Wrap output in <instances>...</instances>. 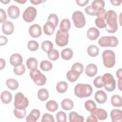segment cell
<instances>
[{
  "label": "cell",
  "mask_w": 122,
  "mask_h": 122,
  "mask_svg": "<svg viewBox=\"0 0 122 122\" xmlns=\"http://www.w3.org/2000/svg\"><path fill=\"white\" fill-rule=\"evenodd\" d=\"M117 16L116 13L113 10H109L107 12L106 23L107 25L105 28L106 30L109 33L115 32L118 29Z\"/></svg>",
  "instance_id": "cell-1"
},
{
  "label": "cell",
  "mask_w": 122,
  "mask_h": 122,
  "mask_svg": "<svg viewBox=\"0 0 122 122\" xmlns=\"http://www.w3.org/2000/svg\"><path fill=\"white\" fill-rule=\"evenodd\" d=\"M75 95L80 98H86L91 95L92 92V87L88 84H77L74 87Z\"/></svg>",
  "instance_id": "cell-2"
},
{
  "label": "cell",
  "mask_w": 122,
  "mask_h": 122,
  "mask_svg": "<svg viewBox=\"0 0 122 122\" xmlns=\"http://www.w3.org/2000/svg\"><path fill=\"white\" fill-rule=\"evenodd\" d=\"M102 80L106 90L109 92L114 90L116 87V81L112 74L109 73H105L102 76Z\"/></svg>",
  "instance_id": "cell-3"
},
{
  "label": "cell",
  "mask_w": 122,
  "mask_h": 122,
  "mask_svg": "<svg viewBox=\"0 0 122 122\" xmlns=\"http://www.w3.org/2000/svg\"><path fill=\"white\" fill-rule=\"evenodd\" d=\"M103 65L107 68H112L115 64V54L111 50H105L102 53Z\"/></svg>",
  "instance_id": "cell-4"
},
{
  "label": "cell",
  "mask_w": 122,
  "mask_h": 122,
  "mask_svg": "<svg viewBox=\"0 0 122 122\" xmlns=\"http://www.w3.org/2000/svg\"><path fill=\"white\" fill-rule=\"evenodd\" d=\"M28 105L29 101L22 93L19 92L16 94L14 102V105L16 108L21 110L25 109Z\"/></svg>",
  "instance_id": "cell-5"
},
{
  "label": "cell",
  "mask_w": 122,
  "mask_h": 122,
  "mask_svg": "<svg viewBox=\"0 0 122 122\" xmlns=\"http://www.w3.org/2000/svg\"><path fill=\"white\" fill-rule=\"evenodd\" d=\"M98 44L101 47H116L118 44V40L113 36H103L98 40Z\"/></svg>",
  "instance_id": "cell-6"
},
{
  "label": "cell",
  "mask_w": 122,
  "mask_h": 122,
  "mask_svg": "<svg viewBox=\"0 0 122 122\" xmlns=\"http://www.w3.org/2000/svg\"><path fill=\"white\" fill-rule=\"evenodd\" d=\"M30 75L36 84L41 86L46 83V77L39 70L36 69L31 71L30 72Z\"/></svg>",
  "instance_id": "cell-7"
},
{
  "label": "cell",
  "mask_w": 122,
  "mask_h": 122,
  "mask_svg": "<svg viewBox=\"0 0 122 122\" xmlns=\"http://www.w3.org/2000/svg\"><path fill=\"white\" fill-rule=\"evenodd\" d=\"M69 37V35L68 32L59 30L56 33L55 42L57 45L60 47L65 46L68 43Z\"/></svg>",
  "instance_id": "cell-8"
},
{
  "label": "cell",
  "mask_w": 122,
  "mask_h": 122,
  "mask_svg": "<svg viewBox=\"0 0 122 122\" xmlns=\"http://www.w3.org/2000/svg\"><path fill=\"white\" fill-rule=\"evenodd\" d=\"M72 19L75 26L78 28H81L86 23L84 16L82 12L78 10L74 12L72 15Z\"/></svg>",
  "instance_id": "cell-9"
},
{
  "label": "cell",
  "mask_w": 122,
  "mask_h": 122,
  "mask_svg": "<svg viewBox=\"0 0 122 122\" xmlns=\"http://www.w3.org/2000/svg\"><path fill=\"white\" fill-rule=\"evenodd\" d=\"M37 15L36 9L32 6L28 7L26 8L23 13L22 17L23 20L27 22H30L33 21Z\"/></svg>",
  "instance_id": "cell-10"
},
{
  "label": "cell",
  "mask_w": 122,
  "mask_h": 122,
  "mask_svg": "<svg viewBox=\"0 0 122 122\" xmlns=\"http://www.w3.org/2000/svg\"><path fill=\"white\" fill-rule=\"evenodd\" d=\"M29 32L31 37L33 38H38L41 35V27L37 24H33L30 27Z\"/></svg>",
  "instance_id": "cell-11"
},
{
  "label": "cell",
  "mask_w": 122,
  "mask_h": 122,
  "mask_svg": "<svg viewBox=\"0 0 122 122\" xmlns=\"http://www.w3.org/2000/svg\"><path fill=\"white\" fill-rule=\"evenodd\" d=\"M14 30V25L11 21L6 20L3 23L2 25V30L5 34L8 35L11 34L13 32Z\"/></svg>",
  "instance_id": "cell-12"
},
{
  "label": "cell",
  "mask_w": 122,
  "mask_h": 122,
  "mask_svg": "<svg viewBox=\"0 0 122 122\" xmlns=\"http://www.w3.org/2000/svg\"><path fill=\"white\" fill-rule=\"evenodd\" d=\"M7 11L9 16L12 19H17L20 14L19 8L15 5L10 6L8 8Z\"/></svg>",
  "instance_id": "cell-13"
},
{
  "label": "cell",
  "mask_w": 122,
  "mask_h": 122,
  "mask_svg": "<svg viewBox=\"0 0 122 122\" xmlns=\"http://www.w3.org/2000/svg\"><path fill=\"white\" fill-rule=\"evenodd\" d=\"M94 98L98 103L102 104L105 103L106 101L107 95L103 90H99L95 92Z\"/></svg>",
  "instance_id": "cell-14"
},
{
  "label": "cell",
  "mask_w": 122,
  "mask_h": 122,
  "mask_svg": "<svg viewBox=\"0 0 122 122\" xmlns=\"http://www.w3.org/2000/svg\"><path fill=\"white\" fill-rule=\"evenodd\" d=\"M10 61L13 66L16 67L22 64L23 59L21 55L18 53H14L10 57Z\"/></svg>",
  "instance_id": "cell-15"
},
{
  "label": "cell",
  "mask_w": 122,
  "mask_h": 122,
  "mask_svg": "<svg viewBox=\"0 0 122 122\" xmlns=\"http://www.w3.org/2000/svg\"><path fill=\"white\" fill-rule=\"evenodd\" d=\"M112 122H121L122 121V112L121 110L113 109L110 112Z\"/></svg>",
  "instance_id": "cell-16"
},
{
  "label": "cell",
  "mask_w": 122,
  "mask_h": 122,
  "mask_svg": "<svg viewBox=\"0 0 122 122\" xmlns=\"http://www.w3.org/2000/svg\"><path fill=\"white\" fill-rule=\"evenodd\" d=\"M91 114L95 115L100 120H104L107 117V113L105 110L101 108H96L94 111L91 112Z\"/></svg>",
  "instance_id": "cell-17"
},
{
  "label": "cell",
  "mask_w": 122,
  "mask_h": 122,
  "mask_svg": "<svg viewBox=\"0 0 122 122\" xmlns=\"http://www.w3.org/2000/svg\"><path fill=\"white\" fill-rule=\"evenodd\" d=\"M40 112L38 109H33L30 113V114L27 116L26 121L27 122H36L40 116Z\"/></svg>",
  "instance_id": "cell-18"
},
{
  "label": "cell",
  "mask_w": 122,
  "mask_h": 122,
  "mask_svg": "<svg viewBox=\"0 0 122 122\" xmlns=\"http://www.w3.org/2000/svg\"><path fill=\"white\" fill-rule=\"evenodd\" d=\"M98 69L97 66L93 63H90L86 66L85 72L86 75L89 77H93L97 72Z\"/></svg>",
  "instance_id": "cell-19"
},
{
  "label": "cell",
  "mask_w": 122,
  "mask_h": 122,
  "mask_svg": "<svg viewBox=\"0 0 122 122\" xmlns=\"http://www.w3.org/2000/svg\"><path fill=\"white\" fill-rule=\"evenodd\" d=\"M100 31L99 30L95 27H92L88 29L87 31V36L90 40L93 41L99 36Z\"/></svg>",
  "instance_id": "cell-20"
},
{
  "label": "cell",
  "mask_w": 122,
  "mask_h": 122,
  "mask_svg": "<svg viewBox=\"0 0 122 122\" xmlns=\"http://www.w3.org/2000/svg\"><path fill=\"white\" fill-rule=\"evenodd\" d=\"M55 27L53 23L51 22H46L43 26V31L45 34L47 35H52L55 30Z\"/></svg>",
  "instance_id": "cell-21"
},
{
  "label": "cell",
  "mask_w": 122,
  "mask_h": 122,
  "mask_svg": "<svg viewBox=\"0 0 122 122\" xmlns=\"http://www.w3.org/2000/svg\"><path fill=\"white\" fill-rule=\"evenodd\" d=\"M69 119L70 122H83L84 121L83 116L79 115L75 112H71L69 113Z\"/></svg>",
  "instance_id": "cell-22"
},
{
  "label": "cell",
  "mask_w": 122,
  "mask_h": 122,
  "mask_svg": "<svg viewBox=\"0 0 122 122\" xmlns=\"http://www.w3.org/2000/svg\"><path fill=\"white\" fill-rule=\"evenodd\" d=\"M11 93L7 91H4L2 92L0 95V99L3 103L5 104L9 103L12 100Z\"/></svg>",
  "instance_id": "cell-23"
},
{
  "label": "cell",
  "mask_w": 122,
  "mask_h": 122,
  "mask_svg": "<svg viewBox=\"0 0 122 122\" xmlns=\"http://www.w3.org/2000/svg\"><path fill=\"white\" fill-rule=\"evenodd\" d=\"M26 65L28 68L31 71L37 69L38 66V61L35 58L30 57L26 61Z\"/></svg>",
  "instance_id": "cell-24"
},
{
  "label": "cell",
  "mask_w": 122,
  "mask_h": 122,
  "mask_svg": "<svg viewBox=\"0 0 122 122\" xmlns=\"http://www.w3.org/2000/svg\"><path fill=\"white\" fill-rule=\"evenodd\" d=\"M74 104L72 101L69 99H63L61 102V106L62 108L66 111L71 110L73 107Z\"/></svg>",
  "instance_id": "cell-25"
},
{
  "label": "cell",
  "mask_w": 122,
  "mask_h": 122,
  "mask_svg": "<svg viewBox=\"0 0 122 122\" xmlns=\"http://www.w3.org/2000/svg\"><path fill=\"white\" fill-rule=\"evenodd\" d=\"M112 105L116 107H121L122 106V97L118 95H112L111 99Z\"/></svg>",
  "instance_id": "cell-26"
},
{
  "label": "cell",
  "mask_w": 122,
  "mask_h": 122,
  "mask_svg": "<svg viewBox=\"0 0 122 122\" xmlns=\"http://www.w3.org/2000/svg\"><path fill=\"white\" fill-rule=\"evenodd\" d=\"M80 75L77 72L71 70L67 72L66 77L70 81L74 82L78 79Z\"/></svg>",
  "instance_id": "cell-27"
},
{
  "label": "cell",
  "mask_w": 122,
  "mask_h": 122,
  "mask_svg": "<svg viewBox=\"0 0 122 122\" xmlns=\"http://www.w3.org/2000/svg\"><path fill=\"white\" fill-rule=\"evenodd\" d=\"M71 28V22L69 19H63L60 25V30L65 31L68 32Z\"/></svg>",
  "instance_id": "cell-28"
},
{
  "label": "cell",
  "mask_w": 122,
  "mask_h": 122,
  "mask_svg": "<svg viewBox=\"0 0 122 122\" xmlns=\"http://www.w3.org/2000/svg\"><path fill=\"white\" fill-rule=\"evenodd\" d=\"M73 56V51L70 48H66L63 50L61 52V58L65 60H69Z\"/></svg>",
  "instance_id": "cell-29"
},
{
  "label": "cell",
  "mask_w": 122,
  "mask_h": 122,
  "mask_svg": "<svg viewBox=\"0 0 122 122\" xmlns=\"http://www.w3.org/2000/svg\"><path fill=\"white\" fill-rule=\"evenodd\" d=\"M38 99L41 101H46L49 97V92L47 89L44 88L40 89L38 92Z\"/></svg>",
  "instance_id": "cell-30"
},
{
  "label": "cell",
  "mask_w": 122,
  "mask_h": 122,
  "mask_svg": "<svg viewBox=\"0 0 122 122\" xmlns=\"http://www.w3.org/2000/svg\"><path fill=\"white\" fill-rule=\"evenodd\" d=\"M87 53L91 57H96L99 54V48L94 45H90L87 48Z\"/></svg>",
  "instance_id": "cell-31"
},
{
  "label": "cell",
  "mask_w": 122,
  "mask_h": 122,
  "mask_svg": "<svg viewBox=\"0 0 122 122\" xmlns=\"http://www.w3.org/2000/svg\"><path fill=\"white\" fill-rule=\"evenodd\" d=\"M56 90L57 92L61 93H64L66 92L68 89L67 83L64 81L59 82L56 85Z\"/></svg>",
  "instance_id": "cell-32"
},
{
  "label": "cell",
  "mask_w": 122,
  "mask_h": 122,
  "mask_svg": "<svg viewBox=\"0 0 122 122\" xmlns=\"http://www.w3.org/2000/svg\"><path fill=\"white\" fill-rule=\"evenodd\" d=\"M6 84L8 88L11 90H15L19 87L18 82L14 79H9L7 80Z\"/></svg>",
  "instance_id": "cell-33"
},
{
  "label": "cell",
  "mask_w": 122,
  "mask_h": 122,
  "mask_svg": "<svg viewBox=\"0 0 122 122\" xmlns=\"http://www.w3.org/2000/svg\"><path fill=\"white\" fill-rule=\"evenodd\" d=\"M46 108L49 111L53 112L58 109V105L55 101L50 100L46 103Z\"/></svg>",
  "instance_id": "cell-34"
},
{
  "label": "cell",
  "mask_w": 122,
  "mask_h": 122,
  "mask_svg": "<svg viewBox=\"0 0 122 122\" xmlns=\"http://www.w3.org/2000/svg\"><path fill=\"white\" fill-rule=\"evenodd\" d=\"M92 9L95 10H97L101 9H103L105 6V2L102 0H93L91 5Z\"/></svg>",
  "instance_id": "cell-35"
},
{
  "label": "cell",
  "mask_w": 122,
  "mask_h": 122,
  "mask_svg": "<svg viewBox=\"0 0 122 122\" xmlns=\"http://www.w3.org/2000/svg\"><path fill=\"white\" fill-rule=\"evenodd\" d=\"M40 68L44 71H49L52 68V64L48 60H44L40 63Z\"/></svg>",
  "instance_id": "cell-36"
},
{
  "label": "cell",
  "mask_w": 122,
  "mask_h": 122,
  "mask_svg": "<svg viewBox=\"0 0 122 122\" xmlns=\"http://www.w3.org/2000/svg\"><path fill=\"white\" fill-rule=\"evenodd\" d=\"M84 106L86 109L90 112H93L97 108L95 103L92 100H90L85 102Z\"/></svg>",
  "instance_id": "cell-37"
},
{
  "label": "cell",
  "mask_w": 122,
  "mask_h": 122,
  "mask_svg": "<svg viewBox=\"0 0 122 122\" xmlns=\"http://www.w3.org/2000/svg\"><path fill=\"white\" fill-rule=\"evenodd\" d=\"M52 48L53 44L51 41H43L41 43V48L45 52L48 53V52L51 50Z\"/></svg>",
  "instance_id": "cell-38"
},
{
  "label": "cell",
  "mask_w": 122,
  "mask_h": 122,
  "mask_svg": "<svg viewBox=\"0 0 122 122\" xmlns=\"http://www.w3.org/2000/svg\"><path fill=\"white\" fill-rule=\"evenodd\" d=\"M47 53L49 58L51 61H56L59 57V51L56 49H52Z\"/></svg>",
  "instance_id": "cell-39"
},
{
  "label": "cell",
  "mask_w": 122,
  "mask_h": 122,
  "mask_svg": "<svg viewBox=\"0 0 122 122\" xmlns=\"http://www.w3.org/2000/svg\"><path fill=\"white\" fill-rule=\"evenodd\" d=\"M14 114L16 117L18 119H22L24 118L26 114V110L25 109H18L15 108L13 111Z\"/></svg>",
  "instance_id": "cell-40"
},
{
  "label": "cell",
  "mask_w": 122,
  "mask_h": 122,
  "mask_svg": "<svg viewBox=\"0 0 122 122\" xmlns=\"http://www.w3.org/2000/svg\"><path fill=\"white\" fill-rule=\"evenodd\" d=\"M26 69L25 66L22 63L20 65L14 67L13 71L15 74L18 75H22L25 71Z\"/></svg>",
  "instance_id": "cell-41"
},
{
  "label": "cell",
  "mask_w": 122,
  "mask_h": 122,
  "mask_svg": "<svg viewBox=\"0 0 122 122\" xmlns=\"http://www.w3.org/2000/svg\"><path fill=\"white\" fill-rule=\"evenodd\" d=\"M71 70L77 72L80 74H81L83 71V66L81 63L80 62H76L72 65Z\"/></svg>",
  "instance_id": "cell-42"
},
{
  "label": "cell",
  "mask_w": 122,
  "mask_h": 122,
  "mask_svg": "<svg viewBox=\"0 0 122 122\" xmlns=\"http://www.w3.org/2000/svg\"><path fill=\"white\" fill-rule=\"evenodd\" d=\"M28 48L31 51H34L38 50L39 48L38 43L34 40L30 41L28 43Z\"/></svg>",
  "instance_id": "cell-43"
},
{
  "label": "cell",
  "mask_w": 122,
  "mask_h": 122,
  "mask_svg": "<svg viewBox=\"0 0 122 122\" xmlns=\"http://www.w3.org/2000/svg\"><path fill=\"white\" fill-rule=\"evenodd\" d=\"M56 118L58 122H66L67 121L66 114L62 111H60L56 114Z\"/></svg>",
  "instance_id": "cell-44"
},
{
  "label": "cell",
  "mask_w": 122,
  "mask_h": 122,
  "mask_svg": "<svg viewBox=\"0 0 122 122\" xmlns=\"http://www.w3.org/2000/svg\"><path fill=\"white\" fill-rule=\"evenodd\" d=\"M47 21L51 22L52 23H53L54 24L55 27H56L58 25V22H59V19H58V17L57 15H56L55 14H54V13H52V14H51L49 16V17L48 18Z\"/></svg>",
  "instance_id": "cell-45"
},
{
  "label": "cell",
  "mask_w": 122,
  "mask_h": 122,
  "mask_svg": "<svg viewBox=\"0 0 122 122\" xmlns=\"http://www.w3.org/2000/svg\"><path fill=\"white\" fill-rule=\"evenodd\" d=\"M95 23L96 25L99 28H105L106 27V23L105 20L99 18H97L95 19Z\"/></svg>",
  "instance_id": "cell-46"
},
{
  "label": "cell",
  "mask_w": 122,
  "mask_h": 122,
  "mask_svg": "<svg viewBox=\"0 0 122 122\" xmlns=\"http://www.w3.org/2000/svg\"><path fill=\"white\" fill-rule=\"evenodd\" d=\"M41 122H54L55 120L52 115L48 113H46L43 115Z\"/></svg>",
  "instance_id": "cell-47"
},
{
  "label": "cell",
  "mask_w": 122,
  "mask_h": 122,
  "mask_svg": "<svg viewBox=\"0 0 122 122\" xmlns=\"http://www.w3.org/2000/svg\"><path fill=\"white\" fill-rule=\"evenodd\" d=\"M106 15L107 12L104 8L99 9L96 11V16H97V18L103 19L105 20Z\"/></svg>",
  "instance_id": "cell-48"
},
{
  "label": "cell",
  "mask_w": 122,
  "mask_h": 122,
  "mask_svg": "<svg viewBox=\"0 0 122 122\" xmlns=\"http://www.w3.org/2000/svg\"><path fill=\"white\" fill-rule=\"evenodd\" d=\"M93 84L95 87L97 88H101L103 86L101 76H98L94 79L93 81Z\"/></svg>",
  "instance_id": "cell-49"
},
{
  "label": "cell",
  "mask_w": 122,
  "mask_h": 122,
  "mask_svg": "<svg viewBox=\"0 0 122 122\" xmlns=\"http://www.w3.org/2000/svg\"><path fill=\"white\" fill-rule=\"evenodd\" d=\"M86 13L91 16H96V10H93L91 6H88L85 9Z\"/></svg>",
  "instance_id": "cell-50"
},
{
  "label": "cell",
  "mask_w": 122,
  "mask_h": 122,
  "mask_svg": "<svg viewBox=\"0 0 122 122\" xmlns=\"http://www.w3.org/2000/svg\"><path fill=\"white\" fill-rule=\"evenodd\" d=\"M0 22L1 23H3L6 21L7 19L6 13L4 10L2 9H0Z\"/></svg>",
  "instance_id": "cell-51"
},
{
  "label": "cell",
  "mask_w": 122,
  "mask_h": 122,
  "mask_svg": "<svg viewBox=\"0 0 122 122\" xmlns=\"http://www.w3.org/2000/svg\"><path fill=\"white\" fill-rule=\"evenodd\" d=\"M89 0H76V2L77 4V5L81 7L86 5L89 2Z\"/></svg>",
  "instance_id": "cell-52"
},
{
  "label": "cell",
  "mask_w": 122,
  "mask_h": 122,
  "mask_svg": "<svg viewBox=\"0 0 122 122\" xmlns=\"http://www.w3.org/2000/svg\"><path fill=\"white\" fill-rule=\"evenodd\" d=\"M86 122H98V119L95 115L93 114H91V115L87 117L86 119Z\"/></svg>",
  "instance_id": "cell-53"
},
{
  "label": "cell",
  "mask_w": 122,
  "mask_h": 122,
  "mask_svg": "<svg viewBox=\"0 0 122 122\" xmlns=\"http://www.w3.org/2000/svg\"><path fill=\"white\" fill-rule=\"evenodd\" d=\"M8 42V39L6 37L3 36H0V45L3 46L7 44Z\"/></svg>",
  "instance_id": "cell-54"
},
{
  "label": "cell",
  "mask_w": 122,
  "mask_h": 122,
  "mask_svg": "<svg viewBox=\"0 0 122 122\" xmlns=\"http://www.w3.org/2000/svg\"><path fill=\"white\" fill-rule=\"evenodd\" d=\"M110 2L112 3V4L114 6H119L122 3V0H110Z\"/></svg>",
  "instance_id": "cell-55"
},
{
  "label": "cell",
  "mask_w": 122,
  "mask_h": 122,
  "mask_svg": "<svg viewBox=\"0 0 122 122\" xmlns=\"http://www.w3.org/2000/svg\"><path fill=\"white\" fill-rule=\"evenodd\" d=\"M0 70H1L5 67V65H6V61L4 59H3L2 58H0Z\"/></svg>",
  "instance_id": "cell-56"
},
{
  "label": "cell",
  "mask_w": 122,
  "mask_h": 122,
  "mask_svg": "<svg viewBox=\"0 0 122 122\" xmlns=\"http://www.w3.org/2000/svg\"><path fill=\"white\" fill-rule=\"evenodd\" d=\"M45 0H30V2L34 4V5H38L41 3L45 2Z\"/></svg>",
  "instance_id": "cell-57"
},
{
  "label": "cell",
  "mask_w": 122,
  "mask_h": 122,
  "mask_svg": "<svg viewBox=\"0 0 122 122\" xmlns=\"http://www.w3.org/2000/svg\"><path fill=\"white\" fill-rule=\"evenodd\" d=\"M116 76L117 78L120 79H122V69L120 68L119 70H118L116 71Z\"/></svg>",
  "instance_id": "cell-58"
},
{
  "label": "cell",
  "mask_w": 122,
  "mask_h": 122,
  "mask_svg": "<svg viewBox=\"0 0 122 122\" xmlns=\"http://www.w3.org/2000/svg\"><path fill=\"white\" fill-rule=\"evenodd\" d=\"M122 79H119V81L118 82V87L120 91L122 90Z\"/></svg>",
  "instance_id": "cell-59"
},
{
  "label": "cell",
  "mask_w": 122,
  "mask_h": 122,
  "mask_svg": "<svg viewBox=\"0 0 122 122\" xmlns=\"http://www.w3.org/2000/svg\"><path fill=\"white\" fill-rule=\"evenodd\" d=\"M14 1L17 2H18V3H20V4H23V3H25V2L27 1V0H21L18 1V0H14Z\"/></svg>",
  "instance_id": "cell-60"
},
{
  "label": "cell",
  "mask_w": 122,
  "mask_h": 122,
  "mask_svg": "<svg viewBox=\"0 0 122 122\" xmlns=\"http://www.w3.org/2000/svg\"><path fill=\"white\" fill-rule=\"evenodd\" d=\"M0 2L4 4H8V3H9L10 2V0H4V1L1 0Z\"/></svg>",
  "instance_id": "cell-61"
}]
</instances>
